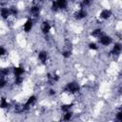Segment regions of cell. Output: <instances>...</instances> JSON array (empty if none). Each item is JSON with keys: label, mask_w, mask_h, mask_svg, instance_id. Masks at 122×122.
Listing matches in <instances>:
<instances>
[{"label": "cell", "mask_w": 122, "mask_h": 122, "mask_svg": "<svg viewBox=\"0 0 122 122\" xmlns=\"http://www.w3.org/2000/svg\"><path fill=\"white\" fill-rule=\"evenodd\" d=\"M0 15L3 19H8V17L10 15V10L8 8H2L0 10Z\"/></svg>", "instance_id": "7"}, {"label": "cell", "mask_w": 122, "mask_h": 122, "mask_svg": "<svg viewBox=\"0 0 122 122\" xmlns=\"http://www.w3.org/2000/svg\"><path fill=\"white\" fill-rule=\"evenodd\" d=\"M101 32H102V30L98 28V29L93 30L91 34H92V36H93V37H99V36L101 35Z\"/></svg>", "instance_id": "15"}, {"label": "cell", "mask_w": 122, "mask_h": 122, "mask_svg": "<svg viewBox=\"0 0 122 122\" xmlns=\"http://www.w3.org/2000/svg\"><path fill=\"white\" fill-rule=\"evenodd\" d=\"M10 69L9 68H1L0 69V75L1 76H6L10 73Z\"/></svg>", "instance_id": "17"}, {"label": "cell", "mask_w": 122, "mask_h": 122, "mask_svg": "<svg viewBox=\"0 0 122 122\" xmlns=\"http://www.w3.org/2000/svg\"><path fill=\"white\" fill-rule=\"evenodd\" d=\"M32 26H33V20H32L31 18H28L27 21L25 22L24 26H23V30H24V31L27 32V33L30 32V31L31 30V29H32Z\"/></svg>", "instance_id": "2"}, {"label": "cell", "mask_w": 122, "mask_h": 122, "mask_svg": "<svg viewBox=\"0 0 122 122\" xmlns=\"http://www.w3.org/2000/svg\"><path fill=\"white\" fill-rule=\"evenodd\" d=\"M120 51H121V44L120 43H115L112 47V54H119Z\"/></svg>", "instance_id": "12"}, {"label": "cell", "mask_w": 122, "mask_h": 122, "mask_svg": "<svg viewBox=\"0 0 122 122\" xmlns=\"http://www.w3.org/2000/svg\"><path fill=\"white\" fill-rule=\"evenodd\" d=\"M51 10H52V11H57V10H59V9H58V7H57V4H56V2H55V1H52V4H51Z\"/></svg>", "instance_id": "23"}, {"label": "cell", "mask_w": 122, "mask_h": 122, "mask_svg": "<svg viewBox=\"0 0 122 122\" xmlns=\"http://www.w3.org/2000/svg\"><path fill=\"white\" fill-rule=\"evenodd\" d=\"M100 18H102V19H109L111 16H112V11L110 10H107V9H105V10H103L101 12H100Z\"/></svg>", "instance_id": "5"}, {"label": "cell", "mask_w": 122, "mask_h": 122, "mask_svg": "<svg viewBox=\"0 0 122 122\" xmlns=\"http://www.w3.org/2000/svg\"><path fill=\"white\" fill-rule=\"evenodd\" d=\"M39 10H40V8H39L38 6H32V7L30 8V12H31L34 16H38Z\"/></svg>", "instance_id": "14"}, {"label": "cell", "mask_w": 122, "mask_h": 122, "mask_svg": "<svg viewBox=\"0 0 122 122\" xmlns=\"http://www.w3.org/2000/svg\"><path fill=\"white\" fill-rule=\"evenodd\" d=\"M10 10V13L11 14V15H17V13H18V10H17V9H15L14 7H11L10 9H9Z\"/></svg>", "instance_id": "22"}, {"label": "cell", "mask_w": 122, "mask_h": 122, "mask_svg": "<svg viewBox=\"0 0 122 122\" xmlns=\"http://www.w3.org/2000/svg\"><path fill=\"white\" fill-rule=\"evenodd\" d=\"M35 1H43V0H35Z\"/></svg>", "instance_id": "29"}, {"label": "cell", "mask_w": 122, "mask_h": 122, "mask_svg": "<svg viewBox=\"0 0 122 122\" xmlns=\"http://www.w3.org/2000/svg\"><path fill=\"white\" fill-rule=\"evenodd\" d=\"M9 107V103L6 100V97H2L0 99V108L1 109H7Z\"/></svg>", "instance_id": "13"}, {"label": "cell", "mask_w": 122, "mask_h": 122, "mask_svg": "<svg viewBox=\"0 0 122 122\" xmlns=\"http://www.w3.org/2000/svg\"><path fill=\"white\" fill-rule=\"evenodd\" d=\"M41 30H42V32H43L44 34H47V33H49V32H50V30H51V25L49 24V22L44 21V22L42 23Z\"/></svg>", "instance_id": "6"}, {"label": "cell", "mask_w": 122, "mask_h": 122, "mask_svg": "<svg viewBox=\"0 0 122 122\" xmlns=\"http://www.w3.org/2000/svg\"><path fill=\"white\" fill-rule=\"evenodd\" d=\"M35 100H36V96H35V95H31V96H30V97L28 98L27 102L24 104L23 110H28V109L30 107V105H32V104L35 102Z\"/></svg>", "instance_id": "4"}, {"label": "cell", "mask_w": 122, "mask_h": 122, "mask_svg": "<svg viewBox=\"0 0 122 122\" xmlns=\"http://www.w3.org/2000/svg\"><path fill=\"white\" fill-rule=\"evenodd\" d=\"M71 116H72V112H71L69 111V112H65V114H64V116H63V119H64L65 121H69V120L71 119Z\"/></svg>", "instance_id": "18"}, {"label": "cell", "mask_w": 122, "mask_h": 122, "mask_svg": "<svg viewBox=\"0 0 122 122\" xmlns=\"http://www.w3.org/2000/svg\"><path fill=\"white\" fill-rule=\"evenodd\" d=\"M115 116H116V119H117L118 121H122V112H118Z\"/></svg>", "instance_id": "27"}, {"label": "cell", "mask_w": 122, "mask_h": 122, "mask_svg": "<svg viewBox=\"0 0 122 122\" xmlns=\"http://www.w3.org/2000/svg\"><path fill=\"white\" fill-rule=\"evenodd\" d=\"M79 90H80V87L76 82H70L65 87V91L71 92V93H75V92H79Z\"/></svg>", "instance_id": "1"}, {"label": "cell", "mask_w": 122, "mask_h": 122, "mask_svg": "<svg viewBox=\"0 0 122 122\" xmlns=\"http://www.w3.org/2000/svg\"><path fill=\"white\" fill-rule=\"evenodd\" d=\"M55 2L59 10H65L68 6V0H56Z\"/></svg>", "instance_id": "9"}, {"label": "cell", "mask_w": 122, "mask_h": 122, "mask_svg": "<svg viewBox=\"0 0 122 122\" xmlns=\"http://www.w3.org/2000/svg\"><path fill=\"white\" fill-rule=\"evenodd\" d=\"M38 59L42 62V63H46L47 59H48V52L45 51H41L38 53Z\"/></svg>", "instance_id": "8"}, {"label": "cell", "mask_w": 122, "mask_h": 122, "mask_svg": "<svg viewBox=\"0 0 122 122\" xmlns=\"http://www.w3.org/2000/svg\"><path fill=\"white\" fill-rule=\"evenodd\" d=\"M99 38H100L99 39V43L101 45H103V46H109V45L112 44V38L109 35H102Z\"/></svg>", "instance_id": "3"}, {"label": "cell", "mask_w": 122, "mask_h": 122, "mask_svg": "<svg viewBox=\"0 0 122 122\" xmlns=\"http://www.w3.org/2000/svg\"><path fill=\"white\" fill-rule=\"evenodd\" d=\"M86 16H87V11L84 10L83 9L79 10L75 13V18H76V19H83V18H85Z\"/></svg>", "instance_id": "11"}, {"label": "cell", "mask_w": 122, "mask_h": 122, "mask_svg": "<svg viewBox=\"0 0 122 122\" xmlns=\"http://www.w3.org/2000/svg\"><path fill=\"white\" fill-rule=\"evenodd\" d=\"M6 84H7V81L5 80V78L3 76L0 77V90L3 89V88H5L6 87Z\"/></svg>", "instance_id": "21"}, {"label": "cell", "mask_w": 122, "mask_h": 122, "mask_svg": "<svg viewBox=\"0 0 122 122\" xmlns=\"http://www.w3.org/2000/svg\"><path fill=\"white\" fill-rule=\"evenodd\" d=\"M92 3V0H82V3H81V6H90Z\"/></svg>", "instance_id": "25"}, {"label": "cell", "mask_w": 122, "mask_h": 122, "mask_svg": "<svg viewBox=\"0 0 122 122\" xmlns=\"http://www.w3.org/2000/svg\"><path fill=\"white\" fill-rule=\"evenodd\" d=\"M23 76L21 75H18V76H15V84L16 85H21L23 83Z\"/></svg>", "instance_id": "19"}, {"label": "cell", "mask_w": 122, "mask_h": 122, "mask_svg": "<svg viewBox=\"0 0 122 122\" xmlns=\"http://www.w3.org/2000/svg\"><path fill=\"white\" fill-rule=\"evenodd\" d=\"M73 106V104H64L61 106V111L66 112H69L71 110V108Z\"/></svg>", "instance_id": "16"}, {"label": "cell", "mask_w": 122, "mask_h": 122, "mask_svg": "<svg viewBox=\"0 0 122 122\" xmlns=\"http://www.w3.org/2000/svg\"><path fill=\"white\" fill-rule=\"evenodd\" d=\"M62 56L67 59V58H69V57L71 56V51H64L62 52Z\"/></svg>", "instance_id": "20"}, {"label": "cell", "mask_w": 122, "mask_h": 122, "mask_svg": "<svg viewBox=\"0 0 122 122\" xmlns=\"http://www.w3.org/2000/svg\"><path fill=\"white\" fill-rule=\"evenodd\" d=\"M6 53H7V51H6V49H5L4 47L0 46V57H1V56H4Z\"/></svg>", "instance_id": "26"}, {"label": "cell", "mask_w": 122, "mask_h": 122, "mask_svg": "<svg viewBox=\"0 0 122 122\" xmlns=\"http://www.w3.org/2000/svg\"><path fill=\"white\" fill-rule=\"evenodd\" d=\"M89 48H90L91 50H93V51H96V50L98 49L97 45H96L95 43H93V42H92V43H89Z\"/></svg>", "instance_id": "24"}, {"label": "cell", "mask_w": 122, "mask_h": 122, "mask_svg": "<svg viewBox=\"0 0 122 122\" xmlns=\"http://www.w3.org/2000/svg\"><path fill=\"white\" fill-rule=\"evenodd\" d=\"M12 71H13L14 76H18V75H22L25 72V70L23 67H14Z\"/></svg>", "instance_id": "10"}, {"label": "cell", "mask_w": 122, "mask_h": 122, "mask_svg": "<svg viewBox=\"0 0 122 122\" xmlns=\"http://www.w3.org/2000/svg\"><path fill=\"white\" fill-rule=\"evenodd\" d=\"M49 94H50V95H54V94H55V90L51 89V90L49 91Z\"/></svg>", "instance_id": "28"}]
</instances>
